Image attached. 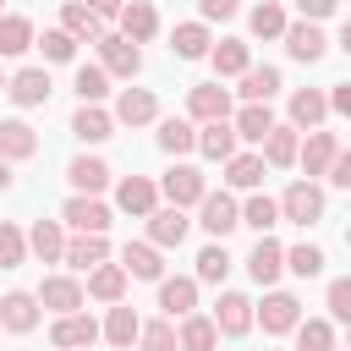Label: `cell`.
Here are the masks:
<instances>
[{
  "label": "cell",
  "mask_w": 351,
  "mask_h": 351,
  "mask_svg": "<svg viewBox=\"0 0 351 351\" xmlns=\"http://www.w3.org/2000/svg\"><path fill=\"white\" fill-rule=\"evenodd\" d=\"M302 5V16H329L335 11V0H296Z\"/></svg>",
  "instance_id": "54"
},
{
  "label": "cell",
  "mask_w": 351,
  "mask_h": 351,
  "mask_svg": "<svg viewBox=\"0 0 351 351\" xmlns=\"http://www.w3.org/2000/svg\"><path fill=\"white\" fill-rule=\"evenodd\" d=\"M0 324H5V329H16V335H27V329L38 324V296H27V291H11V296L0 302Z\"/></svg>",
  "instance_id": "14"
},
{
  "label": "cell",
  "mask_w": 351,
  "mask_h": 351,
  "mask_svg": "<svg viewBox=\"0 0 351 351\" xmlns=\"http://www.w3.org/2000/svg\"><path fill=\"white\" fill-rule=\"evenodd\" d=\"M280 214H285L291 225H313V219H324V192H318L313 181H296V186H285Z\"/></svg>",
  "instance_id": "1"
},
{
  "label": "cell",
  "mask_w": 351,
  "mask_h": 351,
  "mask_svg": "<svg viewBox=\"0 0 351 351\" xmlns=\"http://www.w3.org/2000/svg\"><path fill=\"white\" fill-rule=\"evenodd\" d=\"M274 132V115H269V104H247L241 115H236V137H247V143H263Z\"/></svg>",
  "instance_id": "32"
},
{
  "label": "cell",
  "mask_w": 351,
  "mask_h": 351,
  "mask_svg": "<svg viewBox=\"0 0 351 351\" xmlns=\"http://www.w3.org/2000/svg\"><path fill=\"white\" fill-rule=\"evenodd\" d=\"M104 335H110V346H132V340L143 335V324H137V313H132V307H110Z\"/></svg>",
  "instance_id": "35"
},
{
  "label": "cell",
  "mask_w": 351,
  "mask_h": 351,
  "mask_svg": "<svg viewBox=\"0 0 351 351\" xmlns=\"http://www.w3.org/2000/svg\"><path fill=\"white\" fill-rule=\"evenodd\" d=\"M335 154H340V143H335V132H307V148H302V170L307 176H329V165H335Z\"/></svg>",
  "instance_id": "9"
},
{
  "label": "cell",
  "mask_w": 351,
  "mask_h": 351,
  "mask_svg": "<svg viewBox=\"0 0 351 351\" xmlns=\"http://www.w3.org/2000/svg\"><path fill=\"white\" fill-rule=\"evenodd\" d=\"M236 225H241L236 203H230L225 192H203V230H208V236H230Z\"/></svg>",
  "instance_id": "11"
},
{
  "label": "cell",
  "mask_w": 351,
  "mask_h": 351,
  "mask_svg": "<svg viewBox=\"0 0 351 351\" xmlns=\"http://www.w3.org/2000/svg\"><path fill=\"white\" fill-rule=\"evenodd\" d=\"M252 33H258V38H285V11H280L274 0L252 5Z\"/></svg>",
  "instance_id": "40"
},
{
  "label": "cell",
  "mask_w": 351,
  "mask_h": 351,
  "mask_svg": "<svg viewBox=\"0 0 351 351\" xmlns=\"http://www.w3.org/2000/svg\"><path fill=\"white\" fill-rule=\"evenodd\" d=\"M197 148H203L208 159H230V154H236V126H225V121H208V126L197 132Z\"/></svg>",
  "instance_id": "28"
},
{
  "label": "cell",
  "mask_w": 351,
  "mask_h": 351,
  "mask_svg": "<svg viewBox=\"0 0 351 351\" xmlns=\"http://www.w3.org/2000/svg\"><path fill=\"white\" fill-rule=\"evenodd\" d=\"M225 165H230V170H225L230 186H258V181H263V159H258V154H230Z\"/></svg>",
  "instance_id": "39"
},
{
  "label": "cell",
  "mask_w": 351,
  "mask_h": 351,
  "mask_svg": "<svg viewBox=\"0 0 351 351\" xmlns=\"http://www.w3.org/2000/svg\"><path fill=\"white\" fill-rule=\"evenodd\" d=\"M49 340H55L60 351H82V346H93V340H99V324H93V318H82V313H60V324L49 329Z\"/></svg>",
  "instance_id": "6"
},
{
  "label": "cell",
  "mask_w": 351,
  "mask_h": 351,
  "mask_svg": "<svg viewBox=\"0 0 351 351\" xmlns=\"http://www.w3.org/2000/svg\"><path fill=\"white\" fill-rule=\"evenodd\" d=\"M230 11H236V0H203V16H208V22H225Z\"/></svg>",
  "instance_id": "53"
},
{
  "label": "cell",
  "mask_w": 351,
  "mask_h": 351,
  "mask_svg": "<svg viewBox=\"0 0 351 351\" xmlns=\"http://www.w3.org/2000/svg\"><path fill=\"white\" fill-rule=\"evenodd\" d=\"M143 351H181V335L170 329V324H143Z\"/></svg>",
  "instance_id": "47"
},
{
  "label": "cell",
  "mask_w": 351,
  "mask_h": 351,
  "mask_svg": "<svg viewBox=\"0 0 351 351\" xmlns=\"http://www.w3.org/2000/svg\"><path fill=\"white\" fill-rule=\"evenodd\" d=\"M88 5H93L99 16H115V11H121V0H88Z\"/></svg>",
  "instance_id": "55"
},
{
  "label": "cell",
  "mask_w": 351,
  "mask_h": 351,
  "mask_svg": "<svg viewBox=\"0 0 351 351\" xmlns=\"http://www.w3.org/2000/svg\"><path fill=\"white\" fill-rule=\"evenodd\" d=\"M38 154V137L27 121H0V159H33Z\"/></svg>",
  "instance_id": "16"
},
{
  "label": "cell",
  "mask_w": 351,
  "mask_h": 351,
  "mask_svg": "<svg viewBox=\"0 0 351 351\" xmlns=\"http://www.w3.org/2000/svg\"><path fill=\"white\" fill-rule=\"evenodd\" d=\"M38 44H44V55H49V60H71V49H77V38H71L66 27H49Z\"/></svg>",
  "instance_id": "49"
},
{
  "label": "cell",
  "mask_w": 351,
  "mask_h": 351,
  "mask_svg": "<svg viewBox=\"0 0 351 351\" xmlns=\"http://www.w3.org/2000/svg\"><path fill=\"white\" fill-rule=\"evenodd\" d=\"M346 247H351V230H346Z\"/></svg>",
  "instance_id": "58"
},
{
  "label": "cell",
  "mask_w": 351,
  "mask_h": 351,
  "mask_svg": "<svg viewBox=\"0 0 351 351\" xmlns=\"http://www.w3.org/2000/svg\"><path fill=\"white\" fill-rule=\"evenodd\" d=\"M148 236H154V247H181V236H186V214L170 203V208H154L148 214Z\"/></svg>",
  "instance_id": "13"
},
{
  "label": "cell",
  "mask_w": 351,
  "mask_h": 351,
  "mask_svg": "<svg viewBox=\"0 0 351 351\" xmlns=\"http://www.w3.org/2000/svg\"><path fill=\"white\" fill-rule=\"evenodd\" d=\"M329 181H335V186H351V154H346V148L335 154V165H329Z\"/></svg>",
  "instance_id": "51"
},
{
  "label": "cell",
  "mask_w": 351,
  "mask_h": 351,
  "mask_svg": "<svg viewBox=\"0 0 351 351\" xmlns=\"http://www.w3.org/2000/svg\"><path fill=\"white\" fill-rule=\"evenodd\" d=\"M186 110H192L197 121H225V115H230V93H225L219 82H203V88L186 93Z\"/></svg>",
  "instance_id": "8"
},
{
  "label": "cell",
  "mask_w": 351,
  "mask_h": 351,
  "mask_svg": "<svg viewBox=\"0 0 351 351\" xmlns=\"http://www.w3.org/2000/svg\"><path fill=\"white\" fill-rule=\"evenodd\" d=\"M99 55H104V71H115V77H137V66H143V55H137V44L126 33H104Z\"/></svg>",
  "instance_id": "3"
},
{
  "label": "cell",
  "mask_w": 351,
  "mask_h": 351,
  "mask_svg": "<svg viewBox=\"0 0 351 351\" xmlns=\"http://www.w3.org/2000/svg\"><path fill=\"white\" fill-rule=\"evenodd\" d=\"M296 346L302 351H335V329L324 318H307V324H296Z\"/></svg>",
  "instance_id": "43"
},
{
  "label": "cell",
  "mask_w": 351,
  "mask_h": 351,
  "mask_svg": "<svg viewBox=\"0 0 351 351\" xmlns=\"http://www.w3.org/2000/svg\"><path fill=\"white\" fill-rule=\"evenodd\" d=\"M165 197H170L176 208H186V203H203V176H197L192 165H176V170H165Z\"/></svg>",
  "instance_id": "10"
},
{
  "label": "cell",
  "mask_w": 351,
  "mask_h": 351,
  "mask_svg": "<svg viewBox=\"0 0 351 351\" xmlns=\"http://www.w3.org/2000/svg\"><path fill=\"white\" fill-rule=\"evenodd\" d=\"M60 22H66V33H71V38H93V44L104 38V33H99V11H93V5H82V0H66Z\"/></svg>",
  "instance_id": "23"
},
{
  "label": "cell",
  "mask_w": 351,
  "mask_h": 351,
  "mask_svg": "<svg viewBox=\"0 0 351 351\" xmlns=\"http://www.w3.org/2000/svg\"><path fill=\"white\" fill-rule=\"evenodd\" d=\"M340 49H346V55H351V22H346V27H340Z\"/></svg>",
  "instance_id": "57"
},
{
  "label": "cell",
  "mask_w": 351,
  "mask_h": 351,
  "mask_svg": "<svg viewBox=\"0 0 351 351\" xmlns=\"http://www.w3.org/2000/svg\"><path fill=\"white\" fill-rule=\"evenodd\" d=\"M77 93H82V104H99L110 93V71L104 66H77Z\"/></svg>",
  "instance_id": "42"
},
{
  "label": "cell",
  "mask_w": 351,
  "mask_h": 351,
  "mask_svg": "<svg viewBox=\"0 0 351 351\" xmlns=\"http://www.w3.org/2000/svg\"><path fill=\"white\" fill-rule=\"evenodd\" d=\"M214 71H219V77H241V71H247V44H241V38H225V44L214 49Z\"/></svg>",
  "instance_id": "41"
},
{
  "label": "cell",
  "mask_w": 351,
  "mask_h": 351,
  "mask_svg": "<svg viewBox=\"0 0 351 351\" xmlns=\"http://www.w3.org/2000/svg\"><path fill=\"white\" fill-rule=\"evenodd\" d=\"M274 93H280V71H274V66L241 71V99H247V104H269Z\"/></svg>",
  "instance_id": "24"
},
{
  "label": "cell",
  "mask_w": 351,
  "mask_h": 351,
  "mask_svg": "<svg viewBox=\"0 0 351 351\" xmlns=\"http://www.w3.org/2000/svg\"><path fill=\"white\" fill-rule=\"evenodd\" d=\"M0 88H5V82H0Z\"/></svg>",
  "instance_id": "59"
},
{
  "label": "cell",
  "mask_w": 351,
  "mask_h": 351,
  "mask_svg": "<svg viewBox=\"0 0 351 351\" xmlns=\"http://www.w3.org/2000/svg\"><path fill=\"white\" fill-rule=\"evenodd\" d=\"M324 115H329V99H324L318 88H302V93H291V121H296V126H307V132H313Z\"/></svg>",
  "instance_id": "25"
},
{
  "label": "cell",
  "mask_w": 351,
  "mask_h": 351,
  "mask_svg": "<svg viewBox=\"0 0 351 351\" xmlns=\"http://www.w3.org/2000/svg\"><path fill=\"white\" fill-rule=\"evenodd\" d=\"M274 219H280V203H274V197H252V203L241 208V225H252L258 236H263V230H269Z\"/></svg>",
  "instance_id": "44"
},
{
  "label": "cell",
  "mask_w": 351,
  "mask_h": 351,
  "mask_svg": "<svg viewBox=\"0 0 351 351\" xmlns=\"http://www.w3.org/2000/svg\"><path fill=\"white\" fill-rule=\"evenodd\" d=\"M247 269H252V280H258V285H274V280H280V269H285V247H280L274 236H258V247L247 252Z\"/></svg>",
  "instance_id": "4"
},
{
  "label": "cell",
  "mask_w": 351,
  "mask_h": 351,
  "mask_svg": "<svg viewBox=\"0 0 351 351\" xmlns=\"http://www.w3.org/2000/svg\"><path fill=\"white\" fill-rule=\"evenodd\" d=\"M33 44V22L27 16H0V55H22Z\"/></svg>",
  "instance_id": "36"
},
{
  "label": "cell",
  "mask_w": 351,
  "mask_h": 351,
  "mask_svg": "<svg viewBox=\"0 0 351 351\" xmlns=\"http://www.w3.org/2000/svg\"><path fill=\"white\" fill-rule=\"evenodd\" d=\"M121 263H126V274H137V280H159V252H154L148 241H126V247H121Z\"/></svg>",
  "instance_id": "31"
},
{
  "label": "cell",
  "mask_w": 351,
  "mask_h": 351,
  "mask_svg": "<svg viewBox=\"0 0 351 351\" xmlns=\"http://www.w3.org/2000/svg\"><path fill=\"white\" fill-rule=\"evenodd\" d=\"M104 258H110L104 236H77V241H66V263H71V269H99Z\"/></svg>",
  "instance_id": "30"
},
{
  "label": "cell",
  "mask_w": 351,
  "mask_h": 351,
  "mask_svg": "<svg viewBox=\"0 0 351 351\" xmlns=\"http://www.w3.org/2000/svg\"><path fill=\"white\" fill-rule=\"evenodd\" d=\"M170 49H176L181 60H197V55H208V33H203L197 22H181L176 38H170Z\"/></svg>",
  "instance_id": "37"
},
{
  "label": "cell",
  "mask_w": 351,
  "mask_h": 351,
  "mask_svg": "<svg viewBox=\"0 0 351 351\" xmlns=\"http://www.w3.org/2000/svg\"><path fill=\"white\" fill-rule=\"evenodd\" d=\"M22 252H27L22 230H16V225H0V269H16V263H22Z\"/></svg>",
  "instance_id": "48"
},
{
  "label": "cell",
  "mask_w": 351,
  "mask_h": 351,
  "mask_svg": "<svg viewBox=\"0 0 351 351\" xmlns=\"http://www.w3.org/2000/svg\"><path fill=\"white\" fill-rule=\"evenodd\" d=\"M302 148H296V126H274L269 137H263V159L269 165H291Z\"/></svg>",
  "instance_id": "34"
},
{
  "label": "cell",
  "mask_w": 351,
  "mask_h": 351,
  "mask_svg": "<svg viewBox=\"0 0 351 351\" xmlns=\"http://www.w3.org/2000/svg\"><path fill=\"white\" fill-rule=\"evenodd\" d=\"M329 313H335L340 324H351V280H335V285H329Z\"/></svg>",
  "instance_id": "50"
},
{
  "label": "cell",
  "mask_w": 351,
  "mask_h": 351,
  "mask_svg": "<svg viewBox=\"0 0 351 351\" xmlns=\"http://www.w3.org/2000/svg\"><path fill=\"white\" fill-rule=\"evenodd\" d=\"M192 302H197V280H165V285H159V307H165L170 318H186Z\"/></svg>",
  "instance_id": "27"
},
{
  "label": "cell",
  "mask_w": 351,
  "mask_h": 351,
  "mask_svg": "<svg viewBox=\"0 0 351 351\" xmlns=\"http://www.w3.org/2000/svg\"><path fill=\"white\" fill-rule=\"evenodd\" d=\"M27 247H33L44 263L66 258V236H60V225H55V219H38V225H33V236H27Z\"/></svg>",
  "instance_id": "29"
},
{
  "label": "cell",
  "mask_w": 351,
  "mask_h": 351,
  "mask_svg": "<svg viewBox=\"0 0 351 351\" xmlns=\"http://www.w3.org/2000/svg\"><path fill=\"white\" fill-rule=\"evenodd\" d=\"M258 318H263V329H269V335H285V329H296V324H302V302H296V296H285V291H274V296H263Z\"/></svg>",
  "instance_id": "5"
},
{
  "label": "cell",
  "mask_w": 351,
  "mask_h": 351,
  "mask_svg": "<svg viewBox=\"0 0 351 351\" xmlns=\"http://www.w3.org/2000/svg\"><path fill=\"white\" fill-rule=\"evenodd\" d=\"M214 340H219V324L186 313V324H181V351H214Z\"/></svg>",
  "instance_id": "33"
},
{
  "label": "cell",
  "mask_w": 351,
  "mask_h": 351,
  "mask_svg": "<svg viewBox=\"0 0 351 351\" xmlns=\"http://www.w3.org/2000/svg\"><path fill=\"white\" fill-rule=\"evenodd\" d=\"M60 219H66L71 230H82V236H104V230H110V208H104L99 197H88V192H77Z\"/></svg>",
  "instance_id": "2"
},
{
  "label": "cell",
  "mask_w": 351,
  "mask_h": 351,
  "mask_svg": "<svg viewBox=\"0 0 351 351\" xmlns=\"http://www.w3.org/2000/svg\"><path fill=\"white\" fill-rule=\"evenodd\" d=\"M154 27H159V16H154V5H148V0H132V5H121V33H126L132 44L154 38Z\"/></svg>",
  "instance_id": "18"
},
{
  "label": "cell",
  "mask_w": 351,
  "mask_h": 351,
  "mask_svg": "<svg viewBox=\"0 0 351 351\" xmlns=\"http://www.w3.org/2000/svg\"><path fill=\"white\" fill-rule=\"evenodd\" d=\"M159 148H165V154H186V148H197V132L170 115V121H159Z\"/></svg>",
  "instance_id": "38"
},
{
  "label": "cell",
  "mask_w": 351,
  "mask_h": 351,
  "mask_svg": "<svg viewBox=\"0 0 351 351\" xmlns=\"http://www.w3.org/2000/svg\"><path fill=\"white\" fill-rule=\"evenodd\" d=\"M121 291H126V263H99V269L88 274V296H99V302H121Z\"/></svg>",
  "instance_id": "22"
},
{
  "label": "cell",
  "mask_w": 351,
  "mask_h": 351,
  "mask_svg": "<svg viewBox=\"0 0 351 351\" xmlns=\"http://www.w3.org/2000/svg\"><path fill=\"white\" fill-rule=\"evenodd\" d=\"M225 274H230V252H225L219 241L203 247V252H197V280H225Z\"/></svg>",
  "instance_id": "46"
},
{
  "label": "cell",
  "mask_w": 351,
  "mask_h": 351,
  "mask_svg": "<svg viewBox=\"0 0 351 351\" xmlns=\"http://www.w3.org/2000/svg\"><path fill=\"white\" fill-rule=\"evenodd\" d=\"M154 93L148 88H126L121 99H115V121H126V126H143V121H154Z\"/></svg>",
  "instance_id": "20"
},
{
  "label": "cell",
  "mask_w": 351,
  "mask_h": 351,
  "mask_svg": "<svg viewBox=\"0 0 351 351\" xmlns=\"http://www.w3.org/2000/svg\"><path fill=\"white\" fill-rule=\"evenodd\" d=\"M214 324H219L225 335H247V329H252V302L236 296V291H225L219 307H214Z\"/></svg>",
  "instance_id": "15"
},
{
  "label": "cell",
  "mask_w": 351,
  "mask_h": 351,
  "mask_svg": "<svg viewBox=\"0 0 351 351\" xmlns=\"http://www.w3.org/2000/svg\"><path fill=\"white\" fill-rule=\"evenodd\" d=\"M285 269H291V274H302V280H313V274L324 269V252L302 241V247H291V252H285Z\"/></svg>",
  "instance_id": "45"
},
{
  "label": "cell",
  "mask_w": 351,
  "mask_h": 351,
  "mask_svg": "<svg viewBox=\"0 0 351 351\" xmlns=\"http://www.w3.org/2000/svg\"><path fill=\"white\" fill-rule=\"evenodd\" d=\"M5 93L22 104V110H33V104H44L49 99V71H38V66H27V71H16L11 82H5Z\"/></svg>",
  "instance_id": "7"
},
{
  "label": "cell",
  "mask_w": 351,
  "mask_h": 351,
  "mask_svg": "<svg viewBox=\"0 0 351 351\" xmlns=\"http://www.w3.org/2000/svg\"><path fill=\"white\" fill-rule=\"evenodd\" d=\"M38 302H44V307H55V313H77V307H82V285H77V280L49 274V280L38 285Z\"/></svg>",
  "instance_id": "17"
},
{
  "label": "cell",
  "mask_w": 351,
  "mask_h": 351,
  "mask_svg": "<svg viewBox=\"0 0 351 351\" xmlns=\"http://www.w3.org/2000/svg\"><path fill=\"white\" fill-rule=\"evenodd\" d=\"M329 110L351 115V82H335V93H329Z\"/></svg>",
  "instance_id": "52"
},
{
  "label": "cell",
  "mask_w": 351,
  "mask_h": 351,
  "mask_svg": "<svg viewBox=\"0 0 351 351\" xmlns=\"http://www.w3.org/2000/svg\"><path fill=\"white\" fill-rule=\"evenodd\" d=\"M66 176H71V186H77V192H88V197L110 186V165H104V159H88V154H82V159H71V170H66Z\"/></svg>",
  "instance_id": "21"
},
{
  "label": "cell",
  "mask_w": 351,
  "mask_h": 351,
  "mask_svg": "<svg viewBox=\"0 0 351 351\" xmlns=\"http://www.w3.org/2000/svg\"><path fill=\"white\" fill-rule=\"evenodd\" d=\"M71 132H77L82 143H104V137L115 132V121H110V115H104L99 104H82V110L71 115Z\"/></svg>",
  "instance_id": "26"
},
{
  "label": "cell",
  "mask_w": 351,
  "mask_h": 351,
  "mask_svg": "<svg viewBox=\"0 0 351 351\" xmlns=\"http://www.w3.org/2000/svg\"><path fill=\"white\" fill-rule=\"evenodd\" d=\"M285 49L296 55V60H324V33L313 27V22H296V27H285Z\"/></svg>",
  "instance_id": "19"
},
{
  "label": "cell",
  "mask_w": 351,
  "mask_h": 351,
  "mask_svg": "<svg viewBox=\"0 0 351 351\" xmlns=\"http://www.w3.org/2000/svg\"><path fill=\"white\" fill-rule=\"evenodd\" d=\"M5 186H11V165L0 159V192H5Z\"/></svg>",
  "instance_id": "56"
},
{
  "label": "cell",
  "mask_w": 351,
  "mask_h": 351,
  "mask_svg": "<svg viewBox=\"0 0 351 351\" xmlns=\"http://www.w3.org/2000/svg\"><path fill=\"white\" fill-rule=\"evenodd\" d=\"M154 197H159V192H154V181H148V176H126V181H121V192H115V203H121L126 214H137V219H148V214H154Z\"/></svg>",
  "instance_id": "12"
}]
</instances>
